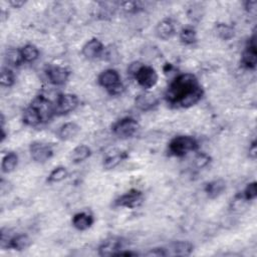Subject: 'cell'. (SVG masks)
I'll use <instances>...</instances> for the list:
<instances>
[{
  "instance_id": "16",
  "label": "cell",
  "mask_w": 257,
  "mask_h": 257,
  "mask_svg": "<svg viewBox=\"0 0 257 257\" xmlns=\"http://www.w3.org/2000/svg\"><path fill=\"white\" fill-rule=\"evenodd\" d=\"M123 248L122 241L118 239L107 240L106 242L100 247V255L109 256V255H118Z\"/></svg>"
},
{
  "instance_id": "29",
  "label": "cell",
  "mask_w": 257,
  "mask_h": 257,
  "mask_svg": "<svg viewBox=\"0 0 257 257\" xmlns=\"http://www.w3.org/2000/svg\"><path fill=\"white\" fill-rule=\"evenodd\" d=\"M14 74L9 69H2L1 76H0V84L2 87H11L14 84Z\"/></svg>"
},
{
  "instance_id": "27",
  "label": "cell",
  "mask_w": 257,
  "mask_h": 257,
  "mask_svg": "<svg viewBox=\"0 0 257 257\" xmlns=\"http://www.w3.org/2000/svg\"><path fill=\"white\" fill-rule=\"evenodd\" d=\"M216 34L220 38L228 40L234 37V29L227 24L220 23L216 26Z\"/></svg>"
},
{
  "instance_id": "21",
  "label": "cell",
  "mask_w": 257,
  "mask_h": 257,
  "mask_svg": "<svg viewBox=\"0 0 257 257\" xmlns=\"http://www.w3.org/2000/svg\"><path fill=\"white\" fill-rule=\"evenodd\" d=\"M23 122L30 127H37L43 123L37 110L31 105L23 112Z\"/></svg>"
},
{
  "instance_id": "1",
  "label": "cell",
  "mask_w": 257,
  "mask_h": 257,
  "mask_svg": "<svg viewBox=\"0 0 257 257\" xmlns=\"http://www.w3.org/2000/svg\"><path fill=\"white\" fill-rule=\"evenodd\" d=\"M202 95V88L196 76L192 73L177 76L166 92L168 103L179 108H190L196 105Z\"/></svg>"
},
{
  "instance_id": "19",
  "label": "cell",
  "mask_w": 257,
  "mask_h": 257,
  "mask_svg": "<svg viewBox=\"0 0 257 257\" xmlns=\"http://www.w3.org/2000/svg\"><path fill=\"white\" fill-rule=\"evenodd\" d=\"M225 189H226V183H225V181L222 179H218L208 183L206 185L205 192L207 193L209 198L214 199L220 196Z\"/></svg>"
},
{
  "instance_id": "25",
  "label": "cell",
  "mask_w": 257,
  "mask_h": 257,
  "mask_svg": "<svg viewBox=\"0 0 257 257\" xmlns=\"http://www.w3.org/2000/svg\"><path fill=\"white\" fill-rule=\"evenodd\" d=\"M180 40L186 45L194 44L197 41L196 31L191 27H185L180 32Z\"/></svg>"
},
{
  "instance_id": "31",
  "label": "cell",
  "mask_w": 257,
  "mask_h": 257,
  "mask_svg": "<svg viewBox=\"0 0 257 257\" xmlns=\"http://www.w3.org/2000/svg\"><path fill=\"white\" fill-rule=\"evenodd\" d=\"M257 196V185H256V182H252V183H249L244 192H243V198L246 200V201H252L256 198Z\"/></svg>"
},
{
  "instance_id": "2",
  "label": "cell",
  "mask_w": 257,
  "mask_h": 257,
  "mask_svg": "<svg viewBox=\"0 0 257 257\" xmlns=\"http://www.w3.org/2000/svg\"><path fill=\"white\" fill-rule=\"evenodd\" d=\"M198 147L196 140L189 136L174 138L169 144V152L176 157H183L189 152L195 151Z\"/></svg>"
},
{
  "instance_id": "33",
  "label": "cell",
  "mask_w": 257,
  "mask_h": 257,
  "mask_svg": "<svg viewBox=\"0 0 257 257\" xmlns=\"http://www.w3.org/2000/svg\"><path fill=\"white\" fill-rule=\"evenodd\" d=\"M123 6V9L128 11V12H133V11H136L137 8H138V5L136 2H124L122 4Z\"/></svg>"
},
{
  "instance_id": "14",
  "label": "cell",
  "mask_w": 257,
  "mask_h": 257,
  "mask_svg": "<svg viewBox=\"0 0 257 257\" xmlns=\"http://www.w3.org/2000/svg\"><path fill=\"white\" fill-rule=\"evenodd\" d=\"M166 256H188L193 251V245L186 241H178L169 246V248H164Z\"/></svg>"
},
{
  "instance_id": "5",
  "label": "cell",
  "mask_w": 257,
  "mask_h": 257,
  "mask_svg": "<svg viewBox=\"0 0 257 257\" xmlns=\"http://www.w3.org/2000/svg\"><path fill=\"white\" fill-rule=\"evenodd\" d=\"M139 128L138 122L133 118H125L117 122L114 127H112V131L115 135L122 139H127L133 137Z\"/></svg>"
},
{
  "instance_id": "26",
  "label": "cell",
  "mask_w": 257,
  "mask_h": 257,
  "mask_svg": "<svg viewBox=\"0 0 257 257\" xmlns=\"http://www.w3.org/2000/svg\"><path fill=\"white\" fill-rule=\"evenodd\" d=\"M127 157V155L125 153H119V154H115L112 156H109L104 162V167L107 170L110 169H114L116 168L122 161Z\"/></svg>"
},
{
  "instance_id": "11",
  "label": "cell",
  "mask_w": 257,
  "mask_h": 257,
  "mask_svg": "<svg viewBox=\"0 0 257 257\" xmlns=\"http://www.w3.org/2000/svg\"><path fill=\"white\" fill-rule=\"evenodd\" d=\"M47 77L50 79L51 84L55 86H61L67 83L70 77V72L61 67H52L46 72Z\"/></svg>"
},
{
  "instance_id": "12",
  "label": "cell",
  "mask_w": 257,
  "mask_h": 257,
  "mask_svg": "<svg viewBox=\"0 0 257 257\" xmlns=\"http://www.w3.org/2000/svg\"><path fill=\"white\" fill-rule=\"evenodd\" d=\"M104 52L103 43L96 38L89 40L83 47V55L89 59H94L100 57Z\"/></svg>"
},
{
  "instance_id": "15",
  "label": "cell",
  "mask_w": 257,
  "mask_h": 257,
  "mask_svg": "<svg viewBox=\"0 0 257 257\" xmlns=\"http://www.w3.org/2000/svg\"><path fill=\"white\" fill-rule=\"evenodd\" d=\"M156 35L163 40L170 39L175 35V26L171 19H164L160 21L156 27Z\"/></svg>"
},
{
  "instance_id": "34",
  "label": "cell",
  "mask_w": 257,
  "mask_h": 257,
  "mask_svg": "<svg viewBox=\"0 0 257 257\" xmlns=\"http://www.w3.org/2000/svg\"><path fill=\"white\" fill-rule=\"evenodd\" d=\"M256 156H257V147H256V142L254 141L251 146L249 147V157L253 160L256 159Z\"/></svg>"
},
{
  "instance_id": "28",
  "label": "cell",
  "mask_w": 257,
  "mask_h": 257,
  "mask_svg": "<svg viewBox=\"0 0 257 257\" xmlns=\"http://www.w3.org/2000/svg\"><path fill=\"white\" fill-rule=\"evenodd\" d=\"M68 176V171L64 167H57L55 168L48 176L47 181L50 183H57L66 179Z\"/></svg>"
},
{
  "instance_id": "4",
  "label": "cell",
  "mask_w": 257,
  "mask_h": 257,
  "mask_svg": "<svg viewBox=\"0 0 257 257\" xmlns=\"http://www.w3.org/2000/svg\"><path fill=\"white\" fill-rule=\"evenodd\" d=\"M78 105V98L73 93L59 94L55 105V115L62 116L75 110Z\"/></svg>"
},
{
  "instance_id": "8",
  "label": "cell",
  "mask_w": 257,
  "mask_h": 257,
  "mask_svg": "<svg viewBox=\"0 0 257 257\" xmlns=\"http://www.w3.org/2000/svg\"><path fill=\"white\" fill-rule=\"evenodd\" d=\"M29 150L32 159L37 163L46 162V161L50 160L54 155V151L51 146H48V145L43 144L41 142L31 143Z\"/></svg>"
},
{
  "instance_id": "24",
  "label": "cell",
  "mask_w": 257,
  "mask_h": 257,
  "mask_svg": "<svg viewBox=\"0 0 257 257\" xmlns=\"http://www.w3.org/2000/svg\"><path fill=\"white\" fill-rule=\"evenodd\" d=\"M20 53H21L22 59L25 62L35 61L39 56V52L37 50V47L35 45H32V44H27V45L23 46L20 50Z\"/></svg>"
},
{
  "instance_id": "23",
  "label": "cell",
  "mask_w": 257,
  "mask_h": 257,
  "mask_svg": "<svg viewBox=\"0 0 257 257\" xmlns=\"http://www.w3.org/2000/svg\"><path fill=\"white\" fill-rule=\"evenodd\" d=\"M18 157L15 153L10 152L6 154L3 159H2V163H1V170L3 173L8 174L14 171V169L18 166Z\"/></svg>"
},
{
  "instance_id": "10",
  "label": "cell",
  "mask_w": 257,
  "mask_h": 257,
  "mask_svg": "<svg viewBox=\"0 0 257 257\" xmlns=\"http://www.w3.org/2000/svg\"><path fill=\"white\" fill-rule=\"evenodd\" d=\"M241 63L242 66L249 70H254L257 63V50H256V36L255 34L250 38L247 47L242 54V58H241Z\"/></svg>"
},
{
  "instance_id": "6",
  "label": "cell",
  "mask_w": 257,
  "mask_h": 257,
  "mask_svg": "<svg viewBox=\"0 0 257 257\" xmlns=\"http://www.w3.org/2000/svg\"><path fill=\"white\" fill-rule=\"evenodd\" d=\"M134 76L137 79L138 84L146 90L155 87L158 83V74L156 71L151 67L144 66V64Z\"/></svg>"
},
{
  "instance_id": "37",
  "label": "cell",
  "mask_w": 257,
  "mask_h": 257,
  "mask_svg": "<svg viewBox=\"0 0 257 257\" xmlns=\"http://www.w3.org/2000/svg\"><path fill=\"white\" fill-rule=\"evenodd\" d=\"M9 3H10L11 5H13L14 7H16V8H18V7H20L21 5L24 4L23 1H10Z\"/></svg>"
},
{
  "instance_id": "7",
  "label": "cell",
  "mask_w": 257,
  "mask_h": 257,
  "mask_svg": "<svg viewBox=\"0 0 257 257\" xmlns=\"http://www.w3.org/2000/svg\"><path fill=\"white\" fill-rule=\"evenodd\" d=\"M143 201H144L143 193L139 190L132 189L128 192H127L126 194L119 197L116 200L115 205L118 207L134 209L136 207H139L143 203Z\"/></svg>"
},
{
  "instance_id": "20",
  "label": "cell",
  "mask_w": 257,
  "mask_h": 257,
  "mask_svg": "<svg viewBox=\"0 0 257 257\" xmlns=\"http://www.w3.org/2000/svg\"><path fill=\"white\" fill-rule=\"evenodd\" d=\"M31 244V240L30 238L25 235V234H19V235H16L14 237H11V239L9 240L8 248H12L15 250H25L26 248H28Z\"/></svg>"
},
{
  "instance_id": "9",
  "label": "cell",
  "mask_w": 257,
  "mask_h": 257,
  "mask_svg": "<svg viewBox=\"0 0 257 257\" xmlns=\"http://www.w3.org/2000/svg\"><path fill=\"white\" fill-rule=\"evenodd\" d=\"M31 106L37 110L43 123L51 120L53 115H55V105H53L52 102L45 98L44 95L37 96L34 102L31 103Z\"/></svg>"
},
{
  "instance_id": "32",
  "label": "cell",
  "mask_w": 257,
  "mask_h": 257,
  "mask_svg": "<svg viewBox=\"0 0 257 257\" xmlns=\"http://www.w3.org/2000/svg\"><path fill=\"white\" fill-rule=\"evenodd\" d=\"M209 160H210V159H209V157H208L207 155H205V154H200V155H198V156L196 157V159H195V163H196L197 167H199V168H203V167H205L209 162H210V161H209Z\"/></svg>"
},
{
  "instance_id": "3",
  "label": "cell",
  "mask_w": 257,
  "mask_h": 257,
  "mask_svg": "<svg viewBox=\"0 0 257 257\" xmlns=\"http://www.w3.org/2000/svg\"><path fill=\"white\" fill-rule=\"evenodd\" d=\"M99 84L105 88L110 94L117 95L124 92V86L121 83V76L115 70H107L99 75Z\"/></svg>"
},
{
  "instance_id": "30",
  "label": "cell",
  "mask_w": 257,
  "mask_h": 257,
  "mask_svg": "<svg viewBox=\"0 0 257 257\" xmlns=\"http://www.w3.org/2000/svg\"><path fill=\"white\" fill-rule=\"evenodd\" d=\"M6 60L13 64V66H19L21 62H23L21 53L20 51H16V50H9L6 52Z\"/></svg>"
},
{
  "instance_id": "18",
  "label": "cell",
  "mask_w": 257,
  "mask_h": 257,
  "mask_svg": "<svg viewBox=\"0 0 257 257\" xmlns=\"http://www.w3.org/2000/svg\"><path fill=\"white\" fill-rule=\"evenodd\" d=\"M93 223V218L92 215L86 213V212H80L73 216V225L80 231H84L89 229Z\"/></svg>"
},
{
  "instance_id": "17",
  "label": "cell",
  "mask_w": 257,
  "mask_h": 257,
  "mask_svg": "<svg viewBox=\"0 0 257 257\" xmlns=\"http://www.w3.org/2000/svg\"><path fill=\"white\" fill-rule=\"evenodd\" d=\"M80 131V128L75 123H67L58 131V138L62 141H70L75 138Z\"/></svg>"
},
{
  "instance_id": "22",
  "label": "cell",
  "mask_w": 257,
  "mask_h": 257,
  "mask_svg": "<svg viewBox=\"0 0 257 257\" xmlns=\"http://www.w3.org/2000/svg\"><path fill=\"white\" fill-rule=\"evenodd\" d=\"M91 156V149L86 145H79L72 152V161L75 164L82 163Z\"/></svg>"
},
{
  "instance_id": "35",
  "label": "cell",
  "mask_w": 257,
  "mask_h": 257,
  "mask_svg": "<svg viewBox=\"0 0 257 257\" xmlns=\"http://www.w3.org/2000/svg\"><path fill=\"white\" fill-rule=\"evenodd\" d=\"M256 6H257V2L256 1H246L245 2V8L250 13L255 12Z\"/></svg>"
},
{
  "instance_id": "36",
  "label": "cell",
  "mask_w": 257,
  "mask_h": 257,
  "mask_svg": "<svg viewBox=\"0 0 257 257\" xmlns=\"http://www.w3.org/2000/svg\"><path fill=\"white\" fill-rule=\"evenodd\" d=\"M7 184H8V182H5L4 180H2L1 184H0V188H1V193H2L3 195L6 194V193H9L10 190H11V184L6 187Z\"/></svg>"
},
{
  "instance_id": "13",
  "label": "cell",
  "mask_w": 257,
  "mask_h": 257,
  "mask_svg": "<svg viewBox=\"0 0 257 257\" xmlns=\"http://www.w3.org/2000/svg\"><path fill=\"white\" fill-rule=\"evenodd\" d=\"M136 107L144 111H147L150 110L152 109H154L159 101L157 96L152 93V92H143L141 94H139L136 99Z\"/></svg>"
}]
</instances>
